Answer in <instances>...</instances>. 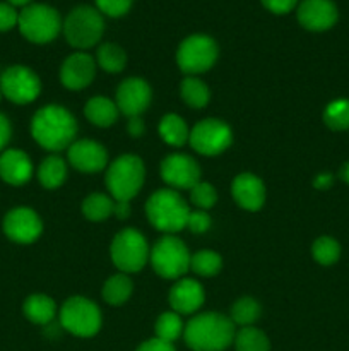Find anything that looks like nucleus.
Returning <instances> with one entry per match:
<instances>
[{"label":"nucleus","instance_id":"nucleus-1","mask_svg":"<svg viewBox=\"0 0 349 351\" xmlns=\"http://www.w3.org/2000/svg\"><path fill=\"white\" fill-rule=\"evenodd\" d=\"M77 134V122L67 108L47 105L34 113L31 120V136L43 149L58 153L68 149Z\"/></svg>","mask_w":349,"mask_h":351},{"label":"nucleus","instance_id":"nucleus-2","mask_svg":"<svg viewBox=\"0 0 349 351\" xmlns=\"http://www.w3.org/2000/svg\"><path fill=\"white\" fill-rule=\"evenodd\" d=\"M235 324L219 312H205L188 321L183 338L194 351H224L235 341Z\"/></svg>","mask_w":349,"mask_h":351},{"label":"nucleus","instance_id":"nucleus-3","mask_svg":"<svg viewBox=\"0 0 349 351\" xmlns=\"http://www.w3.org/2000/svg\"><path fill=\"white\" fill-rule=\"evenodd\" d=\"M146 215L154 228L164 232L166 235H173V233L187 228L190 209L177 191L159 189L147 201Z\"/></svg>","mask_w":349,"mask_h":351},{"label":"nucleus","instance_id":"nucleus-4","mask_svg":"<svg viewBox=\"0 0 349 351\" xmlns=\"http://www.w3.org/2000/svg\"><path fill=\"white\" fill-rule=\"evenodd\" d=\"M144 175L146 168L142 160L135 154H123L109 163L105 177L106 189L116 202H130L142 189Z\"/></svg>","mask_w":349,"mask_h":351},{"label":"nucleus","instance_id":"nucleus-5","mask_svg":"<svg viewBox=\"0 0 349 351\" xmlns=\"http://www.w3.org/2000/svg\"><path fill=\"white\" fill-rule=\"evenodd\" d=\"M62 31L70 47L86 50L99 43L105 33V19L96 7L77 5L67 14Z\"/></svg>","mask_w":349,"mask_h":351},{"label":"nucleus","instance_id":"nucleus-6","mask_svg":"<svg viewBox=\"0 0 349 351\" xmlns=\"http://www.w3.org/2000/svg\"><path fill=\"white\" fill-rule=\"evenodd\" d=\"M21 34L31 43H50L60 34L64 21L57 9L47 3H29L23 7L17 21Z\"/></svg>","mask_w":349,"mask_h":351},{"label":"nucleus","instance_id":"nucleus-7","mask_svg":"<svg viewBox=\"0 0 349 351\" xmlns=\"http://www.w3.org/2000/svg\"><path fill=\"white\" fill-rule=\"evenodd\" d=\"M190 252L187 245L174 235H164L154 243L149 261L157 276L178 280L190 269Z\"/></svg>","mask_w":349,"mask_h":351},{"label":"nucleus","instance_id":"nucleus-8","mask_svg":"<svg viewBox=\"0 0 349 351\" xmlns=\"http://www.w3.org/2000/svg\"><path fill=\"white\" fill-rule=\"evenodd\" d=\"M109 254L120 273H139L149 259V247L139 230L125 228L115 235Z\"/></svg>","mask_w":349,"mask_h":351},{"label":"nucleus","instance_id":"nucleus-9","mask_svg":"<svg viewBox=\"0 0 349 351\" xmlns=\"http://www.w3.org/2000/svg\"><path fill=\"white\" fill-rule=\"evenodd\" d=\"M218 43L207 34H192L185 38L177 50V64L188 75L204 74L216 64Z\"/></svg>","mask_w":349,"mask_h":351},{"label":"nucleus","instance_id":"nucleus-10","mask_svg":"<svg viewBox=\"0 0 349 351\" xmlns=\"http://www.w3.org/2000/svg\"><path fill=\"white\" fill-rule=\"evenodd\" d=\"M60 326L79 338H91L101 329V312L98 305L84 297H72L62 305Z\"/></svg>","mask_w":349,"mask_h":351},{"label":"nucleus","instance_id":"nucleus-11","mask_svg":"<svg viewBox=\"0 0 349 351\" xmlns=\"http://www.w3.org/2000/svg\"><path fill=\"white\" fill-rule=\"evenodd\" d=\"M192 149L204 156H218L233 143L231 127L219 119H205L195 123L188 136Z\"/></svg>","mask_w":349,"mask_h":351},{"label":"nucleus","instance_id":"nucleus-12","mask_svg":"<svg viewBox=\"0 0 349 351\" xmlns=\"http://www.w3.org/2000/svg\"><path fill=\"white\" fill-rule=\"evenodd\" d=\"M0 89L9 101L27 105L40 96L41 81L26 65H10L0 75Z\"/></svg>","mask_w":349,"mask_h":351},{"label":"nucleus","instance_id":"nucleus-13","mask_svg":"<svg viewBox=\"0 0 349 351\" xmlns=\"http://www.w3.org/2000/svg\"><path fill=\"white\" fill-rule=\"evenodd\" d=\"M161 177L174 189H183V191H190L194 185L201 182V167L197 161L188 154L174 153L170 154L161 163Z\"/></svg>","mask_w":349,"mask_h":351},{"label":"nucleus","instance_id":"nucleus-14","mask_svg":"<svg viewBox=\"0 0 349 351\" xmlns=\"http://www.w3.org/2000/svg\"><path fill=\"white\" fill-rule=\"evenodd\" d=\"M43 232V223L40 216L29 208L10 209L3 218V233L7 239L16 243H33L40 239Z\"/></svg>","mask_w":349,"mask_h":351},{"label":"nucleus","instance_id":"nucleus-15","mask_svg":"<svg viewBox=\"0 0 349 351\" xmlns=\"http://www.w3.org/2000/svg\"><path fill=\"white\" fill-rule=\"evenodd\" d=\"M296 17L305 29L322 33L335 26L339 10L332 0H303L298 3Z\"/></svg>","mask_w":349,"mask_h":351},{"label":"nucleus","instance_id":"nucleus-16","mask_svg":"<svg viewBox=\"0 0 349 351\" xmlns=\"http://www.w3.org/2000/svg\"><path fill=\"white\" fill-rule=\"evenodd\" d=\"M116 106L125 117H140L151 103V86L140 77H129L116 88Z\"/></svg>","mask_w":349,"mask_h":351},{"label":"nucleus","instance_id":"nucleus-17","mask_svg":"<svg viewBox=\"0 0 349 351\" xmlns=\"http://www.w3.org/2000/svg\"><path fill=\"white\" fill-rule=\"evenodd\" d=\"M67 158L68 163L82 173H98L105 170L108 163L105 146L91 139H79L72 143L67 149Z\"/></svg>","mask_w":349,"mask_h":351},{"label":"nucleus","instance_id":"nucleus-18","mask_svg":"<svg viewBox=\"0 0 349 351\" xmlns=\"http://www.w3.org/2000/svg\"><path fill=\"white\" fill-rule=\"evenodd\" d=\"M96 75V62L91 55L82 53H72L64 60L60 67V81L62 84L72 91H79V89L88 88L92 82Z\"/></svg>","mask_w":349,"mask_h":351},{"label":"nucleus","instance_id":"nucleus-19","mask_svg":"<svg viewBox=\"0 0 349 351\" xmlns=\"http://www.w3.org/2000/svg\"><path fill=\"white\" fill-rule=\"evenodd\" d=\"M231 194L240 208L246 211H259L266 202V185L257 175L240 173L233 180Z\"/></svg>","mask_w":349,"mask_h":351},{"label":"nucleus","instance_id":"nucleus-20","mask_svg":"<svg viewBox=\"0 0 349 351\" xmlns=\"http://www.w3.org/2000/svg\"><path fill=\"white\" fill-rule=\"evenodd\" d=\"M33 177V163L21 149H5L0 153V178L5 184L19 187Z\"/></svg>","mask_w":349,"mask_h":351},{"label":"nucleus","instance_id":"nucleus-21","mask_svg":"<svg viewBox=\"0 0 349 351\" xmlns=\"http://www.w3.org/2000/svg\"><path fill=\"white\" fill-rule=\"evenodd\" d=\"M205 300L204 288L198 281L183 278L170 290V305L177 314H194Z\"/></svg>","mask_w":349,"mask_h":351},{"label":"nucleus","instance_id":"nucleus-22","mask_svg":"<svg viewBox=\"0 0 349 351\" xmlns=\"http://www.w3.org/2000/svg\"><path fill=\"white\" fill-rule=\"evenodd\" d=\"M23 312L27 321L38 326H48L57 315V305L47 295H31L24 300Z\"/></svg>","mask_w":349,"mask_h":351},{"label":"nucleus","instance_id":"nucleus-23","mask_svg":"<svg viewBox=\"0 0 349 351\" xmlns=\"http://www.w3.org/2000/svg\"><path fill=\"white\" fill-rule=\"evenodd\" d=\"M118 106L105 96H94L84 106L86 119L98 127H109L118 119Z\"/></svg>","mask_w":349,"mask_h":351},{"label":"nucleus","instance_id":"nucleus-24","mask_svg":"<svg viewBox=\"0 0 349 351\" xmlns=\"http://www.w3.org/2000/svg\"><path fill=\"white\" fill-rule=\"evenodd\" d=\"M157 130H159L161 139H163L166 144H170V146H174V147L183 146V144L188 141V136H190L185 120L181 119L180 115H174V113H168V115H164L163 119H161Z\"/></svg>","mask_w":349,"mask_h":351},{"label":"nucleus","instance_id":"nucleus-25","mask_svg":"<svg viewBox=\"0 0 349 351\" xmlns=\"http://www.w3.org/2000/svg\"><path fill=\"white\" fill-rule=\"evenodd\" d=\"M67 178V165L60 156H48L38 168V180L44 189H58Z\"/></svg>","mask_w":349,"mask_h":351},{"label":"nucleus","instance_id":"nucleus-26","mask_svg":"<svg viewBox=\"0 0 349 351\" xmlns=\"http://www.w3.org/2000/svg\"><path fill=\"white\" fill-rule=\"evenodd\" d=\"M132 290L133 287L130 278L127 276V274L118 273L115 274V276L109 278V280L105 281L101 295H103V300H105L106 304L118 307V305H123L127 300H129L130 295H132Z\"/></svg>","mask_w":349,"mask_h":351},{"label":"nucleus","instance_id":"nucleus-27","mask_svg":"<svg viewBox=\"0 0 349 351\" xmlns=\"http://www.w3.org/2000/svg\"><path fill=\"white\" fill-rule=\"evenodd\" d=\"M180 93L183 101L194 110L204 108V106H207L209 99H211V91H209L207 84L198 77H195V75H188L181 81Z\"/></svg>","mask_w":349,"mask_h":351},{"label":"nucleus","instance_id":"nucleus-28","mask_svg":"<svg viewBox=\"0 0 349 351\" xmlns=\"http://www.w3.org/2000/svg\"><path fill=\"white\" fill-rule=\"evenodd\" d=\"M82 213L89 221H105L115 213V199L106 194H91L82 202Z\"/></svg>","mask_w":349,"mask_h":351},{"label":"nucleus","instance_id":"nucleus-29","mask_svg":"<svg viewBox=\"0 0 349 351\" xmlns=\"http://www.w3.org/2000/svg\"><path fill=\"white\" fill-rule=\"evenodd\" d=\"M96 62H98L103 71L109 72V74H116V72H122L125 69L127 53L118 45L103 43L96 51Z\"/></svg>","mask_w":349,"mask_h":351},{"label":"nucleus","instance_id":"nucleus-30","mask_svg":"<svg viewBox=\"0 0 349 351\" xmlns=\"http://www.w3.org/2000/svg\"><path fill=\"white\" fill-rule=\"evenodd\" d=\"M324 123L331 130L335 132H342V130L349 129V99L339 98L328 103L324 110Z\"/></svg>","mask_w":349,"mask_h":351},{"label":"nucleus","instance_id":"nucleus-31","mask_svg":"<svg viewBox=\"0 0 349 351\" xmlns=\"http://www.w3.org/2000/svg\"><path fill=\"white\" fill-rule=\"evenodd\" d=\"M236 351H270V341L260 329L242 328L235 335Z\"/></svg>","mask_w":349,"mask_h":351},{"label":"nucleus","instance_id":"nucleus-32","mask_svg":"<svg viewBox=\"0 0 349 351\" xmlns=\"http://www.w3.org/2000/svg\"><path fill=\"white\" fill-rule=\"evenodd\" d=\"M154 331H156V338L161 341L173 343L174 339L180 338L185 331V326L181 322L180 314L177 312H164L157 317L156 326H154Z\"/></svg>","mask_w":349,"mask_h":351},{"label":"nucleus","instance_id":"nucleus-33","mask_svg":"<svg viewBox=\"0 0 349 351\" xmlns=\"http://www.w3.org/2000/svg\"><path fill=\"white\" fill-rule=\"evenodd\" d=\"M260 317V305L255 298L242 297L233 304L231 321L242 328H248Z\"/></svg>","mask_w":349,"mask_h":351},{"label":"nucleus","instance_id":"nucleus-34","mask_svg":"<svg viewBox=\"0 0 349 351\" xmlns=\"http://www.w3.org/2000/svg\"><path fill=\"white\" fill-rule=\"evenodd\" d=\"M222 259L218 252L212 250H201L194 254L190 259V269L202 278H212L221 271Z\"/></svg>","mask_w":349,"mask_h":351},{"label":"nucleus","instance_id":"nucleus-35","mask_svg":"<svg viewBox=\"0 0 349 351\" xmlns=\"http://www.w3.org/2000/svg\"><path fill=\"white\" fill-rule=\"evenodd\" d=\"M311 256L322 266H332L341 257V245L332 237H320L311 245Z\"/></svg>","mask_w":349,"mask_h":351},{"label":"nucleus","instance_id":"nucleus-36","mask_svg":"<svg viewBox=\"0 0 349 351\" xmlns=\"http://www.w3.org/2000/svg\"><path fill=\"white\" fill-rule=\"evenodd\" d=\"M190 201L197 209L207 211L218 201V192H216V189L211 184L201 180L197 185L190 189Z\"/></svg>","mask_w":349,"mask_h":351},{"label":"nucleus","instance_id":"nucleus-37","mask_svg":"<svg viewBox=\"0 0 349 351\" xmlns=\"http://www.w3.org/2000/svg\"><path fill=\"white\" fill-rule=\"evenodd\" d=\"M96 9L109 17L125 16L132 7V0H94Z\"/></svg>","mask_w":349,"mask_h":351},{"label":"nucleus","instance_id":"nucleus-38","mask_svg":"<svg viewBox=\"0 0 349 351\" xmlns=\"http://www.w3.org/2000/svg\"><path fill=\"white\" fill-rule=\"evenodd\" d=\"M187 228L190 230L192 233H204L211 228V216L207 215L202 209H197V211H190L187 219Z\"/></svg>","mask_w":349,"mask_h":351},{"label":"nucleus","instance_id":"nucleus-39","mask_svg":"<svg viewBox=\"0 0 349 351\" xmlns=\"http://www.w3.org/2000/svg\"><path fill=\"white\" fill-rule=\"evenodd\" d=\"M17 21H19V12L16 7L10 5L9 2H0V33H5L17 26Z\"/></svg>","mask_w":349,"mask_h":351},{"label":"nucleus","instance_id":"nucleus-40","mask_svg":"<svg viewBox=\"0 0 349 351\" xmlns=\"http://www.w3.org/2000/svg\"><path fill=\"white\" fill-rule=\"evenodd\" d=\"M260 2L272 14H287L298 5V0H260Z\"/></svg>","mask_w":349,"mask_h":351},{"label":"nucleus","instance_id":"nucleus-41","mask_svg":"<svg viewBox=\"0 0 349 351\" xmlns=\"http://www.w3.org/2000/svg\"><path fill=\"white\" fill-rule=\"evenodd\" d=\"M135 351H177V350L173 348V345H171V343L161 341V339L153 338V339H147V341H144Z\"/></svg>","mask_w":349,"mask_h":351},{"label":"nucleus","instance_id":"nucleus-42","mask_svg":"<svg viewBox=\"0 0 349 351\" xmlns=\"http://www.w3.org/2000/svg\"><path fill=\"white\" fill-rule=\"evenodd\" d=\"M10 136H12V127H10L9 119L3 113H0V153L5 151V146L9 144Z\"/></svg>","mask_w":349,"mask_h":351},{"label":"nucleus","instance_id":"nucleus-43","mask_svg":"<svg viewBox=\"0 0 349 351\" xmlns=\"http://www.w3.org/2000/svg\"><path fill=\"white\" fill-rule=\"evenodd\" d=\"M332 185H334V175L328 173V171L318 173L317 177L313 178V187L317 189V191H328Z\"/></svg>","mask_w":349,"mask_h":351},{"label":"nucleus","instance_id":"nucleus-44","mask_svg":"<svg viewBox=\"0 0 349 351\" xmlns=\"http://www.w3.org/2000/svg\"><path fill=\"white\" fill-rule=\"evenodd\" d=\"M127 130H129V134L132 137H140L144 132V122L140 117H132V119H129V122H127Z\"/></svg>","mask_w":349,"mask_h":351},{"label":"nucleus","instance_id":"nucleus-45","mask_svg":"<svg viewBox=\"0 0 349 351\" xmlns=\"http://www.w3.org/2000/svg\"><path fill=\"white\" fill-rule=\"evenodd\" d=\"M113 215H115L118 219L129 218V215H130V204H129V202H123V201L116 202L115 201V213H113Z\"/></svg>","mask_w":349,"mask_h":351},{"label":"nucleus","instance_id":"nucleus-46","mask_svg":"<svg viewBox=\"0 0 349 351\" xmlns=\"http://www.w3.org/2000/svg\"><path fill=\"white\" fill-rule=\"evenodd\" d=\"M339 178L349 185V161H346L341 167V170H339Z\"/></svg>","mask_w":349,"mask_h":351},{"label":"nucleus","instance_id":"nucleus-47","mask_svg":"<svg viewBox=\"0 0 349 351\" xmlns=\"http://www.w3.org/2000/svg\"><path fill=\"white\" fill-rule=\"evenodd\" d=\"M7 2L14 7H26V5H29L31 0H7Z\"/></svg>","mask_w":349,"mask_h":351},{"label":"nucleus","instance_id":"nucleus-48","mask_svg":"<svg viewBox=\"0 0 349 351\" xmlns=\"http://www.w3.org/2000/svg\"><path fill=\"white\" fill-rule=\"evenodd\" d=\"M2 96H3V95H2V89H0V99H2Z\"/></svg>","mask_w":349,"mask_h":351}]
</instances>
